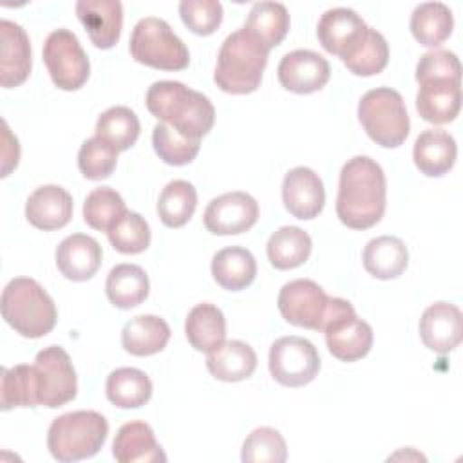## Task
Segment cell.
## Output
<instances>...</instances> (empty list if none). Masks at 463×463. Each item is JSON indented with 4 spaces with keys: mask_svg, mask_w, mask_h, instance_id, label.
Masks as SVG:
<instances>
[{
    "mask_svg": "<svg viewBox=\"0 0 463 463\" xmlns=\"http://www.w3.org/2000/svg\"><path fill=\"white\" fill-rule=\"evenodd\" d=\"M387 183L382 166L369 156H354L340 170L336 215L347 228L367 230L385 212Z\"/></svg>",
    "mask_w": 463,
    "mask_h": 463,
    "instance_id": "cell-1",
    "label": "cell"
},
{
    "mask_svg": "<svg viewBox=\"0 0 463 463\" xmlns=\"http://www.w3.org/2000/svg\"><path fill=\"white\" fill-rule=\"evenodd\" d=\"M145 101L154 118L192 139L201 141L215 123V109L212 101L181 81L161 80L152 83Z\"/></svg>",
    "mask_w": 463,
    "mask_h": 463,
    "instance_id": "cell-2",
    "label": "cell"
},
{
    "mask_svg": "<svg viewBox=\"0 0 463 463\" xmlns=\"http://www.w3.org/2000/svg\"><path fill=\"white\" fill-rule=\"evenodd\" d=\"M268 49L244 27L221 43L213 81L222 92L250 94L259 89L268 63Z\"/></svg>",
    "mask_w": 463,
    "mask_h": 463,
    "instance_id": "cell-3",
    "label": "cell"
},
{
    "mask_svg": "<svg viewBox=\"0 0 463 463\" xmlns=\"http://www.w3.org/2000/svg\"><path fill=\"white\" fill-rule=\"evenodd\" d=\"M4 320L25 338H40L52 331L58 311L49 293L29 277H16L2 291Z\"/></svg>",
    "mask_w": 463,
    "mask_h": 463,
    "instance_id": "cell-4",
    "label": "cell"
},
{
    "mask_svg": "<svg viewBox=\"0 0 463 463\" xmlns=\"http://www.w3.org/2000/svg\"><path fill=\"white\" fill-rule=\"evenodd\" d=\"M109 434L105 416L96 411H72L52 420L47 432V447L61 463L92 458L99 452Z\"/></svg>",
    "mask_w": 463,
    "mask_h": 463,
    "instance_id": "cell-5",
    "label": "cell"
},
{
    "mask_svg": "<svg viewBox=\"0 0 463 463\" xmlns=\"http://www.w3.org/2000/svg\"><path fill=\"white\" fill-rule=\"evenodd\" d=\"M358 119L367 136L385 148L400 146L411 128L405 101L402 94L391 87L367 90L358 103Z\"/></svg>",
    "mask_w": 463,
    "mask_h": 463,
    "instance_id": "cell-6",
    "label": "cell"
},
{
    "mask_svg": "<svg viewBox=\"0 0 463 463\" xmlns=\"http://www.w3.org/2000/svg\"><path fill=\"white\" fill-rule=\"evenodd\" d=\"M128 49L137 63L159 71H183L190 63L188 47L165 20L156 16L141 18L134 25Z\"/></svg>",
    "mask_w": 463,
    "mask_h": 463,
    "instance_id": "cell-7",
    "label": "cell"
},
{
    "mask_svg": "<svg viewBox=\"0 0 463 463\" xmlns=\"http://www.w3.org/2000/svg\"><path fill=\"white\" fill-rule=\"evenodd\" d=\"M329 353L340 362H356L373 347L371 326L358 318L351 302L335 297L329 320L324 327Z\"/></svg>",
    "mask_w": 463,
    "mask_h": 463,
    "instance_id": "cell-8",
    "label": "cell"
},
{
    "mask_svg": "<svg viewBox=\"0 0 463 463\" xmlns=\"http://www.w3.org/2000/svg\"><path fill=\"white\" fill-rule=\"evenodd\" d=\"M43 61L52 83L61 90H78L90 74L87 52L69 29H56L45 38Z\"/></svg>",
    "mask_w": 463,
    "mask_h": 463,
    "instance_id": "cell-9",
    "label": "cell"
},
{
    "mask_svg": "<svg viewBox=\"0 0 463 463\" xmlns=\"http://www.w3.org/2000/svg\"><path fill=\"white\" fill-rule=\"evenodd\" d=\"M268 365L273 380L286 387H302L320 371L317 347L302 336H280L269 347Z\"/></svg>",
    "mask_w": 463,
    "mask_h": 463,
    "instance_id": "cell-10",
    "label": "cell"
},
{
    "mask_svg": "<svg viewBox=\"0 0 463 463\" xmlns=\"http://www.w3.org/2000/svg\"><path fill=\"white\" fill-rule=\"evenodd\" d=\"M38 382V402L43 407L56 409L76 398L78 378L71 356L60 345L42 349L34 358Z\"/></svg>",
    "mask_w": 463,
    "mask_h": 463,
    "instance_id": "cell-11",
    "label": "cell"
},
{
    "mask_svg": "<svg viewBox=\"0 0 463 463\" xmlns=\"http://www.w3.org/2000/svg\"><path fill=\"white\" fill-rule=\"evenodd\" d=\"M331 297L313 280L297 279L280 288L277 306L286 322L297 327L322 331Z\"/></svg>",
    "mask_w": 463,
    "mask_h": 463,
    "instance_id": "cell-12",
    "label": "cell"
},
{
    "mask_svg": "<svg viewBox=\"0 0 463 463\" xmlns=\"http://www.w3.org/2000/svg\"><path fill=\"white\" fill-rule=\"evenodd\" d=\"M259 219V204L246 192H228L212 199L203 221L213 235H239L248 232Z\"/></svg>",
    "mask_w": 463,
    "mask_h": 463,
    "instance_id": "cell-13",
    "label": "cell"
},
{
    "mask_svg": "<svg viewBox=\"0 0 463 463\" xmlns=\"http://www.w3.org/2000/svg\"><path fill=\"white\" fill-rule=\"evenodd\" d=\"M277 76L280 85L295 94H311L320 90L331 76L329 61L309 49H297L282 56Z\"/></svg>",
    "mask_w": 463,
    "mask_h": 463,
    "instance_id": "cell-14",
    "label": "cell"
},
{
    "mask_svg": "<svg viewBox=\"0 0 463 463\" xmlns=\"http://www.w3.org/2000/svg\"><path fill=\"white\" fill-rule=\"evenodd\" d=\"M367 29L369 25L356 11L347 7H335L327 9L320 16L317 36L327 52L344 60L364 40Z\"/></svg>",
    "mask_w": 463,
    "mask_h": 463,
    "instance_id": "cell-15",
    "label": "cell"
},
{
    "mask_svg": "<svg viewBox=\"0 0 463 463\" xmlns=\"http://www.w3.org/2000/svg\"><path fill=\"white\" fill-rule=\"evenodd\" d=\"M282 201L293 217L302 221L315 219L326 203L324 183L315 170L295 166L284 175Z\"/></svg>",
    "mask_w": 463,
    "mask_h": 463,
    "instance_id": "cell-16",
    "label": "cell"
},
{
    "mask_svg": "<svg viewBox=\"0 0 463 463\" xmlns=\"http://www.w3.org/2000/svg\"><path fill=\"white\" fill-rule=\"evenodd\" d=\"M420 336L430 351L438 354L450 353L463 336L459 307L450 302L430 304L420 318Z\"/></svg>",
    "mask_w": 463,
    "mask_h": 463,
    "instance_id": "cell-17",
    "label": "cell"
},
{
    "mask_svg": "<svg viewBox=\"0 0 463 463\" xmlns=\"http://www.w3.org/2000/svg\"><path fill=\"white\" fill-rule=\"evenodd\" d=\"M76 14L98 49L118 43L123 27V5L118 0H80Z\"/></svg>",
    "mask_w": 463,
    "mask_h": 463,
    "instance_id": "cell-18",
    "label": "cell"
},
{
    "mask_svg": "<svg viewBox=\"0 0 463 463\" xmlns=\"http://www.w3.org/2000/svg\"><path fill=\"white\" fill-rule=\"evenodd\" d=\"M2 60H0V83L4 89L22 85L31 74V42L27 33L16 22L2 18Z\"/></svg>",
    "mask_w": 463,
    "mask_h": 463,
    "instance_id": "cell-19",
    "label": "cell"
},
{
    "mask_svg": "<svg viewBox=\"0 0 463 463\" xmlns=\"http://www.w3.org/2000/svg\"><path fill=\"white\" fill-rule=\"evenodd\" d=\"M101 246L85 233L65 237L56 248V266L60 273L74 282H85L96 275L101 266Z\"/></svg>",
    "mask_w": 463,
    "mask_h": 463,
    "instance_id": "cell-20",
    "label": "cell"
},
{
    "mask_svg": "<svg viewBox=\"0 0 463 463\" xmlns=\"http://www.w3.org/2000/svg\"><path fill=\"white\" fill-rule=\"evenodd\" d=\"M25 217L38 230H60L72 217V197L58 184H43L29 195Z\"/></svg>",
    "mask_w": 463,
    "mask_h": 463,
    "instance_id": "cell-21",
    "label": "cell"
},
{
    "mask_svg": "<svg viewBox=\"0 0 463 463\" xmlns=\"http://www.w3.org/2000/svg\"><path fill=\"white\" fill-rule=\"evenodd\" d=\"M112 456L119 463L166 461L152 427L145 421H128L118 429L112 443Z\"/></svg>",
    "mask_w": 463,
    "mask_h": 463,
    "instance_id": "cell-22",
    "label": "cell"
},
{
    "mask_svg": "<svg viewBox=\"0 0 463 463\" xmlns=\"http://www.w3.org/2000/svg\"><path fill=\"white\" fill-rule=\"evenodd\" d=\"M461 109V81L436 80L420 85L416 94V110L421 119L445 125L456 119Z\"/></svg>",
    "mask_w": 463,
    "mask_h": 463,
    "instance_id": "cell-23",
    "label": "cell"
},
{
    "mask_svg": "<svg viewBox=\"0 0 463 463\" xmlns=\"http://www.w3.org/2000/svg\"><path fill=\"white\" fill-rule=\"evenodd\" d=\"M458 146L454 137L441 128H427L414 141V165L429 177L445 175L456 163Z\"/></svg>",
    "mask_w": 463,
    "mask_h": 463,
    "instance_id": "cell-24",
    "label": "cell"
},
{
    "mask_svg": "<svg viewBox=\"0 0 463 463\" xmlns=\"http://www.w3.org/2000/svg\"><path fill=\"white\" fill-rule=\"evenodd\" d=\"M184 333L190 345L201 353H212L226 342V320L222 311L208 302L197 304L190 309Z\"/></svg>",
    "mask_w": 463,
    "mask_h": 463,
    "instance_id": "cell-25",
    "label": "cell"
},
{
    "mask_svg": "<svg viewBox=\"0 0 463 463\" xmlns=\"http://www.w3.org/2000/svg\"><path fill=\"white\" fill-rule=\"evenodd\" d=\"M364 268L369 275L380 280L400 277L409 264V251L402 239L380 235L371 239L364 248Z\"/></svg>",
    "mask_w": 463,
    "mask_h": 463,
    "instance_id": "cell-26",
    "label": "cell"
},
{
    "mask_svg": "<svg viewBox=\"0 0 463 463\" xmlns=\"http://www.w3.org/2000/svg\"><path fill=\"white\" fill-rule=\"evenodd\" d=\"M170 340L168 324L156 315L130 318L121 331L123 349L134 356H150L166 347Z\"/></svg>",
    "mask_w": 463,
    "mask_h": 463,
    "instance_id": "cell-27",
    "label": "cell"
},
{
    "mask_svg": "<svg viewBox=\"0 0 463 463\" xmlns=\"http://www.w3.org/2000/svg\"><path fill=\"white\" fill-rule=\"evenodd\" d=\"M212 275L221 288L241 291L248 288L257 275L255 257L250 250L241 246L222 248L212 259Z\"/></svg>",
    "mask_w": 463,
    "mask_h": 463,
    "instance_id": "cell-28",
    "label": "cell"
},
{
    "mask_svg": "<svg viewBox=\"0 0 463 463\" xmlns=\"http://www.w3.org/2000/svg\"><path fill=\"white\" fill-rule=\"evenodd\" d=\"M206 367L221 382H241L253 374L257 354L251 345L241 340L224 342L219 349L208 353Z\"/></svg>",
    "mask_w": 463,
    "mask_h": 463,
    "instance_id": "cell-29",
    "label": "cell"
},
{
    "mask_svg": "<svg viewBox=\"0 0 463 463\" xmlns=\"http://www.w3.org/2000/svg\"><path fill=\"white\" fill-rule=\"evenodd\" d=\"M148 275L137 264H118L107 275L105 293L110 304L119 309L139 306L148 297Z\"/></svg>",
    "mask_w": 463,
    "mask_h": 463,
    "instance_id": "cell-30",
    "label": "cell"
},
{
    "mask_svg": "<svg viewBox=\"0 0 463 463\" xmlns=\"http://www.w3.org/2000/svg\"><path fill=\"white\" fill-rule=\"evenodd\" d=\"M454 18L443 2H423L411 14V33L425 47L441 45L452 33Z\"/></svg>",
    "mask_w": 463,
    "mask_h": 463,
    "instance_id": "cell-31",
    "label": "cell"
},
{
    "mask_svg": "<svg viewBox=\"0 0 463 463\" xmlns=\"http://www.w3.org/2000/svg\"><path fill=\"white\" fill-rule=\"evenodd\" d=\"M244 29L257 38L268 51L277 47L289 31V14L280 2L253 4Z\"/></svg>",
    "mask_w": 463,
    "mask_h": 463,
    "instance_id": "cell-32",
    "label": "cell"
},
{
    "mask_svg": "<svg viewBox=\"0 0 463 463\" xmlns=\"http://www.w3.org/2000/svg\"><path fill=\"white\" fill-rule=\"evenodd\" d=\"M311 237L298 226H282L271 233L266 253L273 268L293 269L302 266L311 253Z\"/></svg>",
    "mask_w": 463,
    "mask_h": 463,
    "instance_id": "cell-33",
    "label": "cell"
},
{
    "mask_svg": "<svg viewBox=\"0 0 463 463\" xmlns=\"http://www.w3.org/2000/svg\"><path fill=\"white\" fill-rule=\"evenodd\" d=\"M107 398L119 409H137L152 396L150 378L136 367H119L112 371L105 383Z\"/></svg>",
    "mask_w": 463,
    "mask_h": 463,
    "instance_id": "cell-34",
    "label": "cell"
},
{
    "mask_svg": "<svg viewBox=\"0 0 463 463\" xmlns=\"http://www.w3.org/2000/svg\"><path fill=\"white\" fill-rule=\"evenodd\" d=\"M139 119L134 110L123 105L107 109L96 121V137L116 152L128 150L139 137Z\"/></svg>",
    "mask_w": 463,
    "mask_h": 463,
    "instance_id": "cell-35",
    "label": "cell"
},
{
    "mask_svg": "<svg viewBox=\"0 0 463 463\" xmlns=\"http://www.w3.org/2000/svg\"><path fill=\"white\" fill-rule=\"evenodd\" d=\"M0 405L2 411L13 407H36L38 402V382L34 365L20 364L11 369L2 367L0 371Z\"/></svg>",
    "mask_w": 463,
    "mask_h": 463,
    "instance_id": "cell-36",
    "label": "cell"
},
{
    "mask_svg": "<svg viewBox=\"0 0 463 463\" xmlns=\"http://www.w3.org/2000/svg\"><path fill=\"white\" fill-rule=\"evenodd\" d=\"M197 206V192L192 183L184 179L170 181L159 194L157 215L168 228L184 226Z\"/></svg>",
    "mask_w": 463,
    "mask_h": 463,
    "instance_id": "cell-37",
    "label": "cell"
},
{
    "mask_svg": "<svg viewBox=\"0 0 463 463\" xmlns=\"http://www.w3.org/2000/svg\"><path fill=\"white\" fill-rule=\"evenodd\" d=\"M127 212L123 197L110 186L94 188L83 203L85 222L99 232H109Z\"/></svg>",
    "mask_w": 463,
    "mask_h": 463,
    "instance_id": "cell-38",
    "label": "cell"
},
{
    "mask_svg": "<svg viewBox=\"0 0 463 463\" xmlns=\"http://www.w3.org/2000/svg\"><path fill=\"white\" fill-rule=\"evenodd\" d=\"M342 61L356 76H374L387 67V61H389L387 40L376 29L369 27L364 40Z\"/></svg>",
    "mask_w": 463,
    "mask_h": 463,
    "instance_id": "cell-39",
    "label": "cell"
},
{
    "mask_svg": "<svg viewBox=\"0 0 463 463\" xmlns=\"http://www.w3.org/2000/svg\"><path fill=\"white\" fill-rule=\"evenodd\" d=\"M152 145L159 159L172 166H183L192 163L201 148L199 139L186 137L161 121L152 130Z\"/></svg>",
    "mask_w": 463,
    "mask_h": 463,
    "instance_id": "cell-40",
    "label": "cell"
},
{
    "mask_svg": "<svg viewBox=\"0 0 463 463\" xmlns=\"http://www.w3.org/2000/svg\"><path fill=\"white\" fill-rule=\"evenodd\" d=\"M286 458V441L277 429L259 427L242 443L241 459L244 463H284Z\"/></svg>",
    "mask_w": 463,
    "mask_h": 463,
    "instance_id": "cell-41",
    "label": "cell"
},
{
    "mask_svg": "<svg viewBox=\"0 0 463 463\" xmlns=\"http://www.w3.org/2000/svg\"><path fill=\"white\" fill-rule=\"evenodd\" d=\"M109 242L114 250L125 255H136L148 248L150 228L148 222L136 212H127L109 232Z\"/></svg>",
    "mask_w": 463,
    "mask_h": 463,
    "instance_id": "cell-42",
    "label": "cell"
},
{
    "mask_svg": "<svg viewBox=\"0 0 463 463\" xmlns=\"http://www.w3.org/2000/svg\"><path fill=\"white\" fill-rule=\"evenodd\" d=\"M118 165V152L99 141L96 136L85 139L78 152V168L83 177L90 181H101L112 175Z\"/></svg>",
    "mask_w": 463,
    "mask_h": 463,
    "instance_id": "cell-43",
    "label": "cell"
},
{
    "mask_svg": "<svg viewBox=\"0 0 463 463\" xmlns=\"http://www.w3.org/2000/svg\"><path fill=\"white\" fill-rule=\"evenodd\" d=\"M179 14L194 34L208 36L222 22V5L217 0H183L179 4Z\"/></svg>",
    "mask_w": 463,
    "mask_h": 463,
    "instance_id": "cell-44",
    "label": "cell"
},
{
    "mask_svg": "<svg viewBox=\"0 0 463 463\" xmlns=\"http://www.w3.org/2000/svg\"><path fill=\"white\" fill-rule=\"evenodd\" d=\"M436 80H461V63L452 51L436 49L421 54L416 65V81L421 85Z\"/></svg>",
    "mask_w": 463,
    "mask_h": 463,
    "instance_id": "cell-45",
    "label": "cell"
},
{
    "mask_svg": "<svg viewBox=\"0 0 463 463\" xmlns=\"http://www.w3.org/2000/svg\"><path fill=\"white\" fill-rule=\"evenodd\" d=\"M2 128H4V154H2V159H5L4 168H2V177H5L18 165L20 146H18V139L9 132V127H7L5 121L2 123Z\"/></svg>",
    "mask_w": 463,
    "mask_h": 463,
    "instance_id": "cell-46",
    "label": "cell"
}]
</instances>
